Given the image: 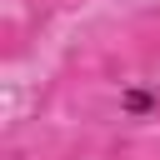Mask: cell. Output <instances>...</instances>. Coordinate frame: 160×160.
Wrapping results in <instances>:
<instances>
[{
	"label": "cell",
	"mask_w": 160,
	"mask_h": 160,
	"mask_svg": "<svg viewBox=\"0 0 160 160\" xmlns=\"http://www.w3.org/2000/svg\"><path fill=\"white\" fill-rule=\"evenodd\" d=\"M115 110H120V120L145 125V120L160 115V90H155L150 80H125V85L115 90Z\"/></svg>",
	"instance_id": "1"
}]
</instances>
